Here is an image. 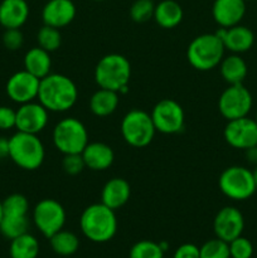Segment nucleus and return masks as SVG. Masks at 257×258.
I'll use <instances>...</instances> for the list:
<instances>
[{"label":"nucleus","mask_w":257,"mask_h":258,"mask_svg":"<svg viewBox=\"0 0 257 258\" xmlns=\"http://www.w3.org/2000/svg\"><path fill=\"white\" fill-rule=\"evenodd\" d=\"M82 158L86 168L93 171H103L110 168L115 160V153L112 148L105 143H88L83 149Z\"/></svg>","instance_id":"obj_19"},{"label":"nucleus","mask_w":257,"mask_h":258,"mask_svg":"<svg viewBox=\"0 0 257 258\" xmlns=\"http://www.w3.org/2000/svg\"><path fill=\"white\" fill-rule=\"evenodd\" d=\"M130 78L131 64L122 54H106L96 64L95 81L100 88L115 91L120 95V91L127 87Z\"/></svg>","instance_id":"obj_4"},{"label":"nucleus","mask_w":257,"mask_h":258,"mask_svg":"<svg viewBox=\"0 0 257 258\" xmlns=\"http://www.w3.org/2000/svg\"><path fill=\"white\" fill-rule=\"evenodd\" d=\"M201 258H231L229 246L219 238L209 239L199 248Z\"/></svg>","instance_id":"obj_32"},{"label":"nucleus","mask_w":257,"mask_h":258,"mask_svg":"<svg viewBox=\"0 0 257 258\" xmlns=\"http://www.w3.org/2000/svg\"><path fill=\"white\" fill-rule=\"evenodd\" d=\"M24 43V35L20 29H5L3 34V44L9 50H18Z\"/></svg>","instance_id":"obj_36"},{"label":"nucleus","mask_w":257,"mask_h":258,"mask_svg":"<svg viewBox=\"0 0 257 258\" xmlns=\"http://www.w3.org/2000/svg\"><path fill=\"white\" fill-rule=\"evenodd\" d=\"M50 247L59 256H72L80 247V239L73 232L60 229L49 238Z\"/></svg>","instance_id":"obj_27"},{"label":"nucleus","mask_w":257,"mask_h":258,"mask_svg":"<svg viewBox=\"0 0 257 258\" xmlns=\"http://www.w3.org/2000/svg\"><path fill=\"white\" fill-rule=\"evenodd\" d=\"M62 168L68 175H78L86 168L82 154H67L63 156Z\"/></svg>","instance_id":"obj_35"},{"label":"nucleus","mask_w":257,"mask_h":258,"mask_svg":"<svg viewBox=\"0 0 257 258\" xmlns=\"http://www.w3.org/2000/svg\"><path fill=\"white\" fill-rule=\"evenodd\" d=\"M156 131L165 135L180 133L184 128L185 115L184 110L176 101L163 98L154 106L150 113Z\"/></svg>","instance_id":"obj_11"},{"label":"nucleus","mask_w":257,"mask_h":258,"mask_svg":"<svg viewBox=\"0 0 257 258\" xmlns=\"http://www.w3.org/2000/svg\"><path fill=\"white\" fill-rule=\"evenodd\" d=\"M29 17V5L25 0H3L0 3V25L5 29H19Z\"/></svg>","instance_id":"obj_20"},{"label":"nucleus","mask_w":257,"mask_h":258,"mask_svg":"<svg viewBox=\"0 0 257 258\" xmlns=\"http://www.w3.org/2000/svg\"><path fill=\"white\" fill-rule=\"evenodd\" d=\"M244 2H252V0H244Z\"/></svg>","instance_id":"obj_45"},{"label":"nucleus","mask_w":257,"mask_h":258,"mask_svg":"<svg viewBox=\"0 0 257 258\" xmlns=\"http://www.w3.org/2000/svg\"><path fill=\"white\" fill-rule=\"evenodd\" d=\"M155 4L153 0H135L130 8V17L135 23H146L153 19Z\"/></svg>","instance_id":"obj_33"},{"label":"nucleus","mask_w":257,"mask_h":258,"mask_svg":"<svg viewBox=\"0 0 257 258\" xmlns=\"http://www.w3.org/2000/svg\"><path fill=\"white\" fill-rule=\"evenodd\" d=\"M29 219L28 216H3L0 222V233L8 239H14L28 233Z\"/></svg>","instance_id":"obj_28"},{"label":"nucleus","mask_w":257,"mask_h":258,"mask_svg":"<svg viewBox=\"0 0 257 258\" xmlns=\"http://www.w3.org/2000/svg\"><path fill=\"white\" fill-rule=\"evenodd\" d=\"M40 80L30 75L25 70L19 71L10 76L7 82V95L13 102L23 103L32 102L38 98Z\"/></svg>","instance_id":"obj_15"},{"label":"nucleus","mask_w":257,"mask_h":258,"mask_svg":"<svg viewBox=\"0 0 257 258\" xmlns=\"http://www.w3.org/2000/svg\"><path fill=\"white\" fill-rule=\"evenodd\" d=\"M244 151H246V158L248 160V163L257 165V145L253 146V148L247 149Z\"/></svg>","instance_id":"obj_40"},{"label":"nucleus","mask_w":257,"mask_h":258,"mask_svg":"<svg viewBox=\"0 0 257 258\" xmlns=\"http://www.w3.org/2000/svg\"><path fill=\"white\" fill-rule=\"evenodd\" d=\"M9 253L10 258H37L39 254V242L32 234L24 233L12 239Z\"/></svg>","instance_id":"obj_26"},{"label":"nucleus","mask_w":257,"mask_h":258,"mask_svg":"<svg viewBox=\"0 0 257 258\" xmlns=\"http://www.w3.org/2000/svg\"><path fill=\"white\" fill-rule=\"evenodd\" d=\"M173 258H201L199 247L193 243H184L174 252Z\"/></svg>","instance_id":"obj_38"},{"label":"nucleus","mask_w":257,"mask_h":258,"mask_svg":"<svg viewBox=\"0 0 257 258\" xmlns=\"http://www.w3.org/2000/svg\"><path fill=\"white\" fill-rule=\"evenodd\" d=\"M216 34L221 38L224 49L236 54L249 50L254 43L253 32L244 25L237 24L231 28H219Z\"/></svg>","instance_id":"obj_17"},{"label":"nucleus","mask_w":257,"mask_h":258,"mask_svg":"<svg viewBox=\"0 0 257 258\" xmlns=\"http://www.w3.org/2000/svg\"><path fill=\"white\" fill-rule=\"evenodd\" d=\"M218 185L222 193L233 201H246L257 190L252 170L239 165L224 169L219 175Z\"/></svg>","instance_id":"obj_8"},{"label":"nucleus","mask_w":257,"mask_h":258,"mask_svg":"<svg viewBox=\"0 0 257 258\" xmlns=\"http://www.w3.org/2000/svg\"><path fill=\"white\" fill-rule=\"evenodd\" d=\"M128 256L130 258H164V251L156 242L144 239L131 247Z\"/></svg>","instance_id":"obj_31"},{"label":"nucleus","mask_w":257,"mask_h":258,"mask_svg":"<svg viewBox=\"0 0 257 258\" xmlns=\"http://www.w3.org/2000/svg\"><path fill=\"white\" fill-rule=\"evenodd\" d=\"M223 136L226 143L234 149L247 150L253 148L257 145V122L247 116L228 121Z\"/></svg>","instance_id":"obj_12"},{"label":"nucleus","mask_w":257,"mask_h":258,"mask_svg":"<svg viewBox=\"0 0 257 258\" xmlns=\"http://www.w3.org/2000/svg\"><path fill=\"white\" fill-rule=\"evenodd\" d=\"M155 133L156 128L150 113L139 108L128 111L121 121L122 139L133 148L148 146L153 141Z\"/></svg>","instance_id":"obj_7"},{"label":"nucleus","mask_w":257,"mask_h":258,"mask_svg":"<svg viewBox=\"0 0 257 258\" xmlns=\"http://www.w3.org/2000/svg\"><path fill=\"white\" fill-rule=\"evenodd\" d=\"M246 14L244 0H214L212 15L221 28H231L241 23Z\"/></svg>","instance_id":"obj_18"},{"label":"nucleus","mask_w":257,"mask_h":258,"mask_svg":"<svg viewBox=\"0 0 257 258\" xmlns=\"http://www.w3.org/2000/svg\"><path fill=\"white\" fill-rule=\"evenodd\" d=\"M9 158V139L0 136V160Z\"/></svg>","instance_id":"obj_39"},{"label":"nucleus","mask_w":257,"mask_h":258,"mask_svg":"<svg viewBox=\"0 0 257 258\" xmlns=\"http://www.w3.org/2000/svg\"><path fill=\"white\" fill-rule=\"evenodd\" d=\"M213 229L217 238L229 243L234 238L242 236L244 229L243 214L236 207H223L214 217Z\"/></svg>","instance_id":"obj_13"},{"label":"nucleus","mask_w":257,"mask_h":258,"mask_svg":"<svg viewBox=\"0 0 257 258\" xmlns=\"http://www.w3.org/2000/svg\"><path fill=\"white\" fill-rule=\"evenodd\" d=\"M131 196V186L123 178H112L103 185L101 191V203L117 211L125 206Z\"/></svg>","instance_id":"obj_21"},{"label":"nucleus","mask_w":257,"mask_h":258,"mask_svg":"<svg viewBox=\"0 0 257 258\" xmlns=\"http://www.w3.org/2000/svg\"><path fill=\"white\" fill-rule=\"evenodd\" d=\"M45 158L44 145L35 134L17 131L9 138V159L24 170H37Z\"/></svg>","instance_id":"obj_3"},{"label":"nucleus","mask_w":257,"mask_h":258,"mask_svg":"<svg viewBox=\"0 0 257 258\" xmlns=\"http://www.w3.org/2000/svg\"><path fill=\"white\" fill-rule=\"evenodd\" d=\"M17 122V110L9 106H0V130H10L15 127Z\"/></svg>","instance_id":"obj_37"},{"label":"nucleus","mask_w":257,"mask_h":258,"mask_svg":"<svg viewBox=\"0 0 257 258\" xmlns=\"http://www.w3.org/2000/svg\"><path fill=\"white\" fill-rule=\"evenodd\" d=\"M52 140L63 155L81 154L88 144L87 128L78 118L66 117L54 126Z\"/></svg>","instance_id":"obj_6"},{"label":"nucleus","mask_w":257,"mask_h":258,"mask_svg":"<svg viewBox=\"0 0 257 258\" xmlns=\"http://www.w3.org/2000/svg\"><path fill=\"white\" fill-rule=\"evenodd\" d=\"M37 40L40 48H43V49L47 50V52L52 53L60 47L62 35H60L59 29L44 24L39 30H38Z\"/></svg>","instance_id":"obj_29"},{"label":"nucleus","mask_w":257,"mask_h":258,"mask_svg":"<svg viewBox=\"0 0 257 258\" xmlns=\"http://www.w3.org/2000/svg\"><path fill=\"white\" fill-rule=\"evenodd\" d=\"M2 203L3 216H28L29 202L23 194H10Z\"/></svg>","instance_id":"obj_30"},{"label":"nucleus","mask_w":257,"mask_h":258,"mask_svg":"<svg viewBox=\"0 0 257 258\" xmlns=\"http://www.w3.org/2000/svg\"><path fill=\"white\" fill-rule=\"evenodd\" d=\"M231 258H251L253 254V246L246 237H237L228 243Z\"/></svg>","instance_id":"obj_34"},{"label":"nucleus","mask_w":257,"mask_h":258,"mask_svg":"<svg viewBox=\"0 0 257 258\" xmlns=\"http://www.w3.org/2000/svg\"><path fill=\"white\" fill-rule=\"evenodd\" d=\"M3 219V203L0 202V222H2Z\"/></svg>","instance_id":"obj_42"},{"label":"nucleus","mask_w":257,"mask_h":258,"mask_svg":"<svg viewBox=\"0 0 257 258\" xmlns=\"http://www.w3.org/2000/svg\"><path fill=\"white\" fill-rule=\"evenodd\" d=\"M65 208L59 202L52 198H45L38 202L33 209V221L38 231L47 238L63 229L66 223Z\"/></svg>","instance_id":"obj_9"},{"label":"nucleus","mask_w":257,"mask_h":258,"mask_svg":"<svg viewBox=\"0 0 257 258\" xmlns=\"http://www.w3.org/2000/svg\"><path fill=\"white\" fill-rule=\"evenodd\" d=\"M118 93L115 91L100 88L90 98V110L98 117H106L112 115L118 107Z\"/></svg>","instance_id":"obj_24"},{"label":"nucleus","mask_w":257,"mask_h":258,"mask_svg":"<svg viewBox=\"0 0 257 258\" xmlns=\"http://www.w3.org/2000/svg\"><path fill=\"white\" fill-rule=\"evenodd\" d=\"M252 175H253L254 185H256V189H257V165L254 166V169H253V170H252Z\"/></svg>","instance_id":"obj_41"},{"label":"nucleus","mask_w":257,"mask_h":258,"mask_svg":"<svg viewBox=\"0 0 257 258\" xmlns=\"http://www.w3.org/2000/svg\"><path fill=\"white\" fill-rule=\"evenodd\" d=\"M184 17L183 8L175 0H161L155 5L153 19L159 27L164 29H173L178 27Z\"/></svg>","instance_id":"obj_22"},{"label":"nucleus","mask_w":257,"mask_h":258,"mask_svg":"<svg viewBox=\"0 0 257 258\" xmlns=\"http://www.w3.org/2000/svg\"><path fill=\"white\" fill-rule=\"evenodd\" d=\"M52 59L50 53L40 47L30 48L24 55V70L42 80L50 73Z\"/></svg>","instance_id":"obj_23"},{"label":"nucleus","mask_w":257,"mask_h":258,"mask_svg":"<svg viewBox=\"0 0 257 258\" xmlns=\"http://www.w3.org/2000/svg\"><path fill=\"white\" fill-rule=\"evenodd\" d=\"M254 121H256V122H257V112H256V118H254Z\"/></svg>","instance_id":"obj_43"},{"label":"nucleus","mask_w":257,"mask_h":258,"mask_svg":"<svg viewBox=\"0 0 257 258\" xmlns=\"http://www.w3.org/2000/svg\"><path fill=\"white\" fill-rule=\"evenodd\" d=\"M80 226L86 238L96 243H105L115 237L117 218L113 209L103 203H95L82 212Z\"/></svg>","instance_id":"obj_2"},{"label":"nucleus","mask_w":257,"mask_h":258,"mask_svg":"<svg viewBox=\"0 0 257 258\" xmlns=\"http://www.w3.org/2000/svg\"><path fill=\"white\" fill-rule=\"evenodd\" d=\"M76 5L72 0H49L42 10V19L45 25L53 28H65L76 18Z\"/></svg>","instance_id":"obj_16"},{"label":"nucleus","mask_w":257,"mask_h":258,"mask_svg":"<svg viewBox=\"0 0 257 258\" xmlns=\"http://www.w3.org/2000/svg\"><path fill=\"white\" fill-rule=\"evenodd\" d=\"M49 111L40 102H27L20 105L17 110L15 128L28 134H39L47 127Z\"/></svg>","instance_id":"obj_14"},{"label":"nucleus","mask_w":257,"mask_h":258,"mask_svg":"<svg viewBox=\"0 0 257 258\" xmlns=\"http://www.w3.org/2000/svg\"><path fill=\"white\" fill-rule=\"evenodd\" d=\"M224 45L216 33H206L194 38L186 49L189 64L198 71H211L219 66L224 55Z\"/></svg>","instance_id":"obj_5"},{"label":"nucleus","mask_w":257,"mask_h":258,"mask_svg":"<svg viewBox=\"0 0 257 258\" xmlns=\"http://www.w3.org/2000/svg\"><path fill=\"white\" fill-rule=\"evenodd\" d=\"M78 88L70 77L49 73L40 80L38 100L49 112H66L76 105Z\"/></svg>","instance_id":"obj_1"},{"label":"nucleus","mask_w":257,"mask_h":258,"mask_svg":"<svg viewBox=\"0 0 257 258\" xmlns=\"http://www.w3.org/2000/svg\"><path fill=\"white\" fill-rule=\"evenodd\" d=\"M219 71H221L222 78L228 85H237V83H243L248 70H247V63L244 62L243 58L233 53L228 57H223L222 62L219 63Z\"/></svg>","instance_id":"obj_25"},{"label":"nucleus","mask_w":257,"mask_h":258,"mask_svg":"<svg viewBox=\"0 0 257 258\" xmlns=\"http://www.w3.org/2000/svg\"><path fill=\"white\" fill-rule=\"evenodd\" d=\"M95 2H103V0H95Z\"/></svg>","instance_id":"obj_44"},{"label":"nucleus","mask_w":257,"mask_h":258,"mask_svg":"<svg viewBox=\"0 0 257 258\" xmlns=\"http://www.w3.org/2000/svg\"><path fill=\"white\" fill-rule=\"evenodd\" d=\"M252 108V95L243 83L229 85L218 100V110L227 121L246 117Z\"/></svg>","instance_id":"obj_10"}]
</instances>
